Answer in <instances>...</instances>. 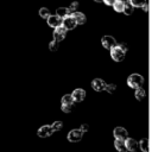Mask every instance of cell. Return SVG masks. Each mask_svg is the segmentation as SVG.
<instances>
[{"label":"cell","mask_w":152,"mask_h":152,"mask_svg":"<svg viewBox=\"0 0 152 152\" xmlns=\"http://www.w3.org/2000/svg\"><path fill=\"white\" fill-rule=\"evenodd\" d=\"M104 1V4L106 5H108V6H113L114 5V2L116 1V0H103Z\"/></svg>","instance_id":"obj_29"},{"label":"cell","mask_w":152,"mask_h":152,"mask_svg":"<svg viewBox=\"0 0 152 152\" xmlns=\"http://www.w3.org/2000/svg\"><path fill=\"white\" fill-rule=\"evenodd\" d=\"M51 127H52L53 132H58V131H61V129L63 128V122H62V121H55V122L51 125Z\"/></svg>","instance_id":"obj_22"},{"label":"cell","mask_w":152,"mask_h":152,"mask_svg":"<svg viewBox=\"0 0 152 152\" xmlns=\"http://www.w3.org/2000/svg\"><path fill=\"white\" fill-rule=\"evenodd\" d=\"M80 128H81V129H82V131H83V132H84V133H86V132H87V131H88V129H89V126H88V125H87V124H82V125H81V127H80Z\"/></svg>","instance_id":"obj_28"},{"label":"cell","mask_w":152,"mask_h":152,"mask_svg":"<svg viewBox=\"0 0 152 152\" xmlns=\"http://www.w3.org/2000/svg\"><path fill=\"white\" fill-rule=\"evenodd\" d=\"M139 146H140L142 152H148V139L147 138H142L139 141Z\"/></svg>","instance_id":"obj_20"},{"label":"cell","mask_w":152,"mask_h":152,"mask_svg":"<svg viewBox=\"0 0 152 152\" xmlns=\"http://www.w3.org/2000/svg\"><path fill=\"white\" fill-rule=\"evenodd\" d=\"M53 133H55V132H53L51 125H44V126L39 127L38 131H37V134H38V137H40V138H48V137L52 135Z\"/></svg>","instance_id":"obj_5"},{"label":"cell","mask_w":152,"mask_h":152,"mask_svg":"<svg viewBox=\"0 0 152 152\" xmlns=\"http://www.w3.org/2000/svg\"><path fill=\"white\" fill-rule=\"evenodd\" d=\"M145 94H146V91H145V89H144L142 87L137 88L135 91H134V96H135V99H137L138 101H142V100L145 99Z\"/></svg>","instance_id":"obj_16"},{"label":"cell","mask_w":152,"mask_h":152,"mask_svg":"<svg viewBox=\"0 0 152 152\" xmlns=\"http://www.w3.org/2000/svg\"><path fill=\"white\" fill-rule=\"evenodd\" d=\"M122 1H127V0H122Z\"/></svg>","instance_id":"obj_33"},{"label":"cell","mask_w":152,"mask_h":152,"mask_svg":"<svg viewBox=\"0 0 152 152\" xmlns=\"http://www.w3.org/2000/svg\"><path fill=\"white\" fill-rule=\"evenodd\" d=\"M71 95H72V97H74V101H75V102H82V101L86 99L87 93H86V90H84V89L77 88V89H75V90L71 93Z\"/></svg>","instance_id":"obj_11"},{"label":"cell","mask_w":152,"mask_h":152,"mask_svg":"<svg viewBox=\"0 0 152 152\" xmlns=\"http://www.w3.org/2000/svg\"><path fill=\"white\" fill-rule=\"evenodd\" d=\"M72 108H74V104H62L61 106V109L64 113H71L72 112Z\"/></svg>","instance_id":"obj_25"},{"label":"cell","mask_w":152,"mask_h":152,"mask_svg":"<svg viewBox=\"0 0 152 152\" xmlns=\"http://www.w3.org/2000/svg\"><path fill=\"white\" fill-rule=\"evenodd\" d=\"M142 84H144V77L140 74H132L127 77V86L132 89L142 87Z\"/></svg>","instance_id":"obj_2"},{"label":"cell","mask_w":152,"mask_h":152,"mask_svg":"<svg viewBox=\"0 0 152 152\" xmlns=\"http://www.w3.org/2000/svg\"><path fill=\"white\" fill-rule=\"evenodd\" d=\"M76 25H77V23H76L75 18H74L71 14H70V15H68V17H65V18H63L62 26H63V27H65L68 31H69V30H74V28L76 27Z\"/></svg>","instance_id":"obj_7"},{"label":"cell","mask_w":152,"mask_h":152,"mask_svg":"<svg viewBox=\"0 0 152 152\" xmlns=\"http://www.w3.org/2000/svg\"><path fill=\"white\" fill-rule=\"evenodd\" d=\"M107 93H109V94H112V93H114L115 90H116V84H114V83H110V84H107L106 86V89H104Z\"/></svg>","instance_id":"obj_26"},{"label":"cell","mask_w":152,"mask_h":152,"mask_svg":"<svg viewBox=\"0 0 152 152\" xmlns=\"http://www.w3.org/2000/svg\"><path fill=\"white\" fill-rule=\"evenodd\" d=\"M46 20H48L49 26H51L53 28H56L58 26H62V23H63V18H61L57 14H50V17Z\"/></svg>","instance_id":"obj_6"},{"label":"cell","mask_w":152,"mask_h":152,"mask_svg":"<svg viewBox=\"0 0 152 152\" xmlns=\"http://www.w3.org/2000/svg\"><path fill=\"white\" fill-rule=\"evenodd\" d=\"M56 14L59 15L61 18H65L71 14V11L69 10V7H58L56 11Z\"/></svg>","instance_id":"obj_15"},{"label":"cell","mask_w":152,"mask_h":152,"mask_svg":"<svg viewBox=\"0 0 152 152\" xmlns=\"http://www.w3.org/2000/svg\"><path fill=\"white\" fill-rule=\"evenodd\" d=\"M71 15L75 18L77 25H83V24H86V21H87V18H86V15H84L82 12H76V11H75V12L71 13Z\"/></svg>","instance_id":"obj_12"},{"label":"cell","mask_w":152,"mask_h":152,"mask_svg":"<svg viewBox=\"0 0 152 152\" xmlns=\"http://www.w3.org/2000/svg\"><path fill=\"white\" fill-rule=\"evenodd\" d=\"M125 152H137V151L135 150H126Z\"/></svg>","instance_id":"obj_31"},{"label":"cell","mask_w":152,"mask_h":152,"mask_svg":"<svg viewBox=\"0 0 152 152\" xmlns=\"http://www.w3.org/2000/svg\"><path fill=\"white\" fill-rule=\"evenodd\" d=\"M114 147L118 152H125L126 151V146H125V140L122 139H115L114 140Z\"/></svg>","instance_id":"obj_14"},{"label":"cell","mask_w":152,"mask_h":152,"mask_svg":"<svg viewBox=\"0 0 152 152\" xmlns=\"http://www.w3.org/2000/svg\"><path fill=\"white\" fill-rule=\"evenodd\" d=\"M126 52H127V45H126L125 43H120V44L115 45L114 48H112V49L109 50L110 58H112L114 62H122V61L125 59Z\"/></svg>","instance_id":"obj_1"},{"label":"cell","mask_w":152,"mask_h":152,"mask_svg":"<svg viewBox=\"0 0 152 152\" xmlns=\"http://www.w3.org/2000/svg\"><path fill=\"white\" fill-rule=\"evenodd\" d=\"M77 7H78V2H77V1H72V2L70 4V6H69V10H70L71 13H72V12H75V11L77 10Z\"/></svg>","instance_id":"obj_27"},{"label":"cell","mask_w":152,"mask_h":152,"mask_svg":"<svg viewBox=\"0 0 152 152\" xmlns=\"http://www.w3.org/2000/svg\"><path fill=\"white\" fill-rule=\"evenodd\" d=\"M113 135H114V139H122V140H125L126 138H128V132L124 127H115L113 129Z\"/></svg>","instance_id":"obj_9"},{"label":"cell","mask_w":152,"mask_h":152,"mask_svg":"<svg viewBox=\"0 0 152 152\" xmlns=\"http://www.w3.org/2000/svg\"><path fill=\"white\" fill-rule=\"evenodd\" d=\"M129 2L134 7H142L144 5H146V0H129Z\"/></svg>","instance_id":"obj_23"},{"label":"cell","mask_w":152,"mask_h":152,"mask_svg":"<svg viewBox=\"0 0 152 152\" xmlns=\"http://www.w3.org/2000/svg\"><path fill=\"white\" fill-rule=\"evenodd\" d=\"M142 8H144V11H147V4H146V5H144V6H142Z\"/></svg>","instance_id":"obj_30"},{"label":"cell","mask_w":152,"mask_h":152,"mask_svg":"<svg viewBox=\"0 0 152 152\" xmlns=\"http://www.w3.org/2000/svg\"><path fill=\"white\" fill-rule=\"evenodd\" d=\"M66 31L68 30L65 27H63V26L56 27L55 31H53V39L57 40V42H62L65 38V36H66Z\"/></svg>","instance_id":"obj_8"},{"label":"cell","mask_w":152,"mask_h":152,"mask_svg":"<svg viewBox=\"0 0 152 152\" xmlns=\"http://www.w3.org/2000/svg\"><path fill=\"white\" fill-rule=\"evenodd\" d=\"M94 1H101V0H94Z\"/></svg>","instance_id":"obj_32"},{"label":"cell","mask_w":152,"mask_h":152,"mask_svg":"<svg viewBox=\"0 0 152 152\" xmlns=\"http://www.w3.org/2000/svg\"><path fill=\"white\" fill-rule=\"evenodd\" d=\"M106 86H107V83L103 80H101V78H95V80L91 81V88L95 91H102V90H104L106 89Z\"/></svg>","instance_id":"obj_10"},{"label":"cell","mask_w":152,"mask_h":152,"mask_svg":"<svg viewBox=\"0 0 152 152\" xmlns=\"http://www.w3.org/2000/svg\"><path fill=\"white\" fill-rule=\"evenodd\" d=\"M101 44H102V46H103L104 49H107V50H110L112 48H114L115 45H118L116 39H115L114 37H112V36H103V37L101 38Z\"/></svg>","instance_id":"obj_4"},{"label":"cell","mask_w":152,"mask_h":152,"mask_svg":"<svg viewBox=\"0 0 152 152\" xmlns=\"http://www.w3.org/2000/svg\"><path fill=\"white\" fill-rule=\"evenodd\" d=\"M59 42H57V40H52V42H50V44H49V49L51 50V51H57L58 50V48H59V44H58Z\"/></svg>","instance_id":"obj_24"},{"label":"cell","mask_w":152,"mask_h":152,"mask_svg":"<svg viewBox=\"0 0 152 152\" xmlns=\"http://www.w3.org/2000/svg\"><path fill=\"white\" fill-rule=\"evenodd\" d=\"M61 102H62V104H74V103H75L74 97H72L71 94H65V95H63Z\"/></svg>","instance_id":"obj_18"},{"label":"cell","mask_w":152,"mask_h":152,"mask_svg":"<svg viewBox=\"0 0 152 152\" xmlns=\"http://www.w3.org/2000/svg\"><path fill=\"white\" fill-rule=\"evenodd\" d=\"M133 11H134V6L129 2V0H127V1H125V7H124V13L126 14V15H131V14H133Z\"/></svg>","instance_id":"obj_17"},{"label":"cell","mask_w":152,"mask_h":152,"mask_svg":"<svg viewBox=\"0 0 152 152\" xmlns=\"http://www.w3.org/2000/svg\"><path fill=\"white\" fill-rule=\"evenodd\" d=\"M113 7H114V11L115 12H124V7H125V1H122V0H116L115 2H114V5H113Z\"/></svg>","instance_id":"obj_19"},{"label":"cell","mask_w":152,"mask_h":152,"mask_svg":"<svg viewBox=\"0 0 152 152\" xmlns=\"http://www.w3.org/2000/svg\"><path fill=\"white\" fill-rule=\"evenodd\" d=\"M83 134H84V132H83L81 128H74V129H71V131L68 133L66 139H68V141H70V142H78V141L83 138Z\"/></svg>","instance_id":"obj_3"},{"label":"cell","mask_w":152,"mask_h":152,"mask_svg":"<svg viewBox=\"0 0 152 152\" xmlns=\"http://www.w3.org/2000/svg\"><path fill=\"white\" fill-rule=\"evenodd\" d=\"M39 15H40L42 18H44V19H48V18L50 17V11H49L46 7H42V8L39 10Z\"/></svg>","instance_id":"obj_21"},{"label":"cell","mask_w":152,"mask_h":152,"mask_svg":"<svg viewBox=\"0 0 152 152\" xmlns=\"http://www.w3.org/2000/svg\"><path fill=\"white\" fill-rule=\"evenodd\" d=\"M139 142L133 139V138H126L125 139V146H126V150H135L138 147Z\"/></svg>","instance_id":"obj_13"}]
</instances>
